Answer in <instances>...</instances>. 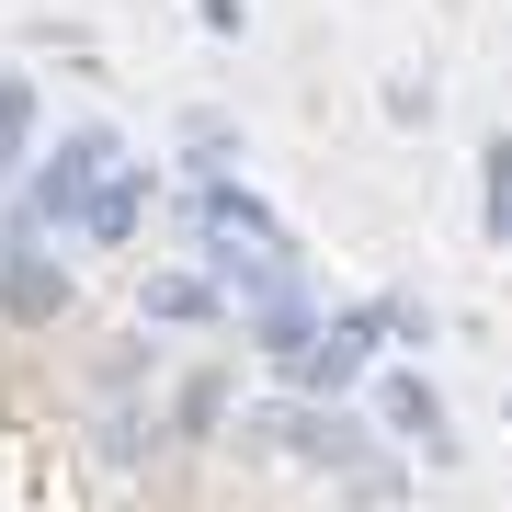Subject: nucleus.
<instances>
[{"mask_svg": "<svg viewBox=\"0 0 512 512\" xmlns=\"http://www.w3.org/2000/svg\"><path fill=\"white\" fill-rule=\"evenodd\" d=\"M251 433L262 444H285L296 467H319V478H342V490H399V478H376V433L365 421H342L330 399H274V410H251Z\"/></svg>", "mask_w": 512, "mask_h": 512, "instance_id": "1", "label": "nucleus"}, {"mask_svg": "<svg viewBox=\"0 0 512 512\" xmlns=\"http://www.w3.org/2000/svg\"><path fill=\"white\" fill-rule=\"evenodd\" d=\"M103 160H114L103 126H69L46 160H23V228H80V194L103 183Z\"/></svg>", "mask_w": 512, "mask_h": 512, "instance_id": "2", "label": "nucleus"}, {"mask_svg": "<svg viewBox=\"0 0 512 512\" xmlns=\"http://www.w3.org/2000/svg\"><path fill=\"white\" fill-rule=\"evenodd\" d=\"M365 387H376V433H387V444H410L421 478H433V467H456V421H444V387L421 376V365H376Z\"/></svg>", "mask_w": 512, "mask_h": 512, "instance_id": "3", "label": "nucleus"}, {"mask_svg": "<svg viewBox=\"0 0 512 512\" xmlns=\"http://www.w3.org/2000/svg\"><path fill=\"white\" fill-rule=\"evenodd\" d=\"M69 296H80V274H69L57 239H0V319L12 330H57Z\"/></svg>", "mask_w": 512, "mask_h": 512, "instance_id": "4", "label": "nucleus"}, {"mask_svg": "<svg viewBox=\"0 0 512 512\" xmlns=\"http://www.w3.org/2000/svg\"><path fill=\"white\" fill-rule=\"evenodd\" d=\"M148 194H160V183H148V171L126 160V148H114V160H103V183L80 194V239H92V251H114V239H137V217H148Z\"/></svg>", "mask_w": 512, "mask_h": 512, "instance_id": "5", "label": "nucleus"}, {"mask_svg": "<svg viewBox=\"0 0 512 512\" xmlns=\"http://www.w3.org/2000/svg\"><path fill=\"white\" fill-rule=\"evenodd\" d=\"M205 319H228L217 274H148L137 285V330H205Z\"/></svg>", "mask_w": 512, "mask_h": 512, "instance_id": "6", "label": "nucleus"}, {"mask_svg": "<svg viewBox=\"0 0 512 512\" xmlns=\"http://www.w3.org/2000/svg\"><path fill=\"white\" fill-rule=\"evenodd\" d=\"M478 239L512 251V137H478Z\"/></svg>", "mask_w": 512, "mask_h": 512, "instance_id": "7", "label": "nucleus"}, {"mask_svg": "<svg viewBox=\"0 0 512 512\" xmlns=\"http://www.w3.org/2000/svg\"><path fill=\"white\" fill-rule=\"evenodd\" d=\"M217 421H228V376H217V365H194L183 387H171V433H183V444H205Z\"/></svg>", "mask_w": 512, "mask_h": 512, "instance_id": "8", "label": "nucleus"}, {"mask_svg": "<svg viewBox=\"0 0 512 512\" xmlns=\"http://www.w3.org/2000/svg\"><path fill=\"white\" fill-rule=\"evenodd\" d=\"M23 148H35V80H23V69H0V183L23 171Z\"/></svg>", "mask_w": 512, "mask_h": 512, "instance_id": "9", "label": "nucleus"}, {"mask_svg": "<svg viewBox=\"0 0 512 512\" xmlns=\"http://www.w3.org/2000/svg\"><path fill=\"white\" fill-rule=\"evenodd\" d=\"M365 319H376L387 353H433V308H421V296H365Z\"/></svg>", "mask_w": 512, "mask_h": 512, "instance_id": "10", "label": "nucleus"}, {"mask_svg": "<svg viewBox=\"0 0 512 512\" xmlns=\"http://www.w3.org/2000/svg\"><path fill=\"white\" fill-rule=\"evenodd\" d=\"M387 126H433V92L421 80H387Z\"/></svg>", "mask_w": 512, "mask_h": 512, "instance_id": "11", "label": "nucleus"}, {"mask_svg": "<svg viewBox=\"0 0 512 512\" xmlns=\"http://www.w3.org/2000/svg\"><path fill=\"white\" fill-rule=\"evenodd\" d=\"M194 23H205V35H239L251 12H239V0H194Z\"/></svg>", "mask_w": 512, "mask_h": 512, "instance_id": "12", "label": "nucleus"}]
</instances>
